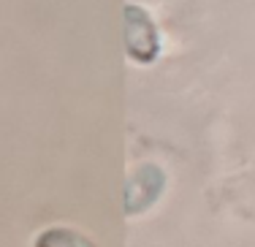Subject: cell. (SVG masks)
<instances>
[{
    "mask_svg": "<svg viewBox=\"0 0 255 247\" xmlns=\"http://www.w3.org/2000/svg\"><path fill=\"white\" fill-rule=\"evenodd\" d=\"M125 44H128V52L133 54L139 63H150V60L157 57V33H155V25L152 19L147 17L141 8L136 6H128L125 8Z\"/></svg>",
    "mask_w": 255,
    "mask_h": 247,
    "instance_id": "obj_1",
    "label": "cell"
},
{
    "mask_svg": "<svg viewBox=\"0 0 255 247\" xmlns=\"http://www.w3.org/2000/svg\"><path fill=\"white\" fill-rule=\"evenodd\" d=\"M35 247H95L87 236L76 234L71 228H49L47 234H41Z\"/></svg>",
    "mask_w": 255,
    "mask_h": 247,
    "instance_id": "obj_2",
    "label": "cell"
}]
</instances>
